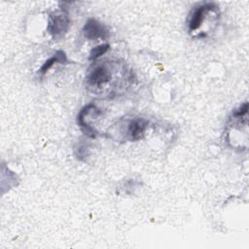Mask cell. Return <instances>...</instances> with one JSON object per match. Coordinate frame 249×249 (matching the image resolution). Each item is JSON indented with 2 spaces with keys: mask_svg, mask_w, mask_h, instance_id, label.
Wrapping results in <instances>:
<instances>
[{
  "mask_svg": "<svg viewBox=\"0 0 249 249\" xmlns=\"http://www.w3.org/2000/svg\"><path fill=\"white\" fill-rule=\"evenodd\" d=\"M113 79V73L107 64H99L93 67L87 77L88 86L93 90L106 87Z\"/></svg>",
  "mask_w": 249,
  "mask_h": 249,
  "instance_id": "1",
  "label": "cell"
},
{
  "mask_svg": "<svg viewBox=\"0 0 249 249\" xmlns=\"http://www.w3.org/2000/svg\"><path fill=\"white\" fill-rule=\"evenodd\" d=\"M69 26V19L66 14L61 12H55L50 16L48 30L53 36L57 37L66 32Z\"/></svg>",
  "mask_w": 249,
  "mask_h": 249,
  "instance_id": "2",
  "label": "cell"
},
{
  "mask_svg": "<svg viewBox=\"0 0 249 249\" xmlns=\"http://www.w3.org/2000/svg\"><path fill=\"white\" fill-rule=\"evenodd\" d=\"M212 6H213L212 3H203V4H200L193 9V11L190 15V19H189V23H188L190 31H195L199 28V26L201 25V23L205 18L206 13L208 11L214 9V8H212Z\"/></svg>",
  "mask_w": 249,
  "mask_h": 249,
  "instance_id": "3",
  "label": "cell"
},
{
  "mask_svg": "<svg viewBox=\"0 0 249 249\" xmlns=\"http://www.w3.org/2000/svg\"><path fill=\"white\" fill-rule=\"evenodd\" d=\"M83 31H84L85 37L89 40L104 38L107 34V30L105 29L104 25L93 18H90L87 21Z\"/></svg>",
  "mask_w": 249,
  "mask_h": 249,
  "instance_id": "4",
  "label": "cell"
},
{
  "mask_svg": "<svg viewBox=\"0 0 249 249\" xmlns=\"http://www.w3.org/2000/svg\"><path fill=\"white\" fill-rule=\"evenodd\" d=\"M148 122L144 119L132 120L127 127V135L130 140H139L143 137Z\"/></svg>",
  "mask_w": 249,
  "mask_h": 249,
  "instance_id": "5",
  "label": "cell"
},
{
  "mask_svg": "<svg viewBox=\"0 0 249 249\" xmlns=\"http://www.w3.org/2000/svg\"><path fill=\"white\" fill-rule=\"evenodd\" d=\"M63 61H66L65 54H64L63 52L59 51V52H57L53 56H52V57L49 58L47 61H45V63L42 65V67H41V69H40V72H41L42 74H44V73H46V72L53 66V63H55V62H60V63H62Z\"/></svg>",
  "mask_w": 249,
  "mask_h": 249,
  "instance_id": "6",
  "label": "cell"
},
{
  "mask_svg": "<svg viewBox=\"0 0 249 249\" xmlns=\"http://www.w3.org/2000/svg\"><path fill=\"white\" fill-rule=\"evenodd\" d=\"M109 50V45L105 44V45H99L95 48H93L90 53H89V59L90 60H94L96 58H98L99 56H101L103 53H105L107 51Z\"/></svg>",
  "mask_w": 249,
  "mask_h": 249,
  "instance_id": "7",
  "label": "cell"
}]
</instances>
